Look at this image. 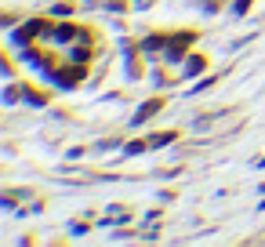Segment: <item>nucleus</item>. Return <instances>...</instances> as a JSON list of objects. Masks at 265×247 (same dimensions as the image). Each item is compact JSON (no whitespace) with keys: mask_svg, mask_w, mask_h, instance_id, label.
<instances>
[{"mask_svg":"<svg viewBox=\"0 0 265 247\" xmlns=\"http://www.w3.org/2000/svg\"><path fill=\"white\" fill-rule=\"evenodd\" d=\"M22 98H26L29 105H48V91H33V87H26V91H22Z\"/></svg>","mask_w":265,"mask_h":247,"instance_id":"obj_7","label":"nucleus"},{"mask_svg":"<svg viewBox=\"0 0 265 247\" xmlns=\"http://www.w3.org/2000/svg\"><path fill=\"white\" fill-rule=\"evenodd\" d=\"M69 11H73L69 4H55V8H51V15H55V19H58V15H69Z\"/></svg>","mask_w":265,"mask_h":247,"instance_id":"obj_11","label":"nucleus"},{"mask_svg":"<svg viewBox=\"0 0 265 247\" xmlns=\"http://www.w3.org/2000/svg\"><path fill=\"white\" fill-rule=\"evenodd\" d=\"M19 95H22V91H19V87H15V84H11V87L4 91V102H8V105H11V102H19Z\"/></svg>","mask_w":265,"mask_h":247,"instance_id":"obj_9","label":"nucleus"},{"mask_svg":"<svg viewBox=\"0 0 265 247\" xmlns=\"http://www.w3.org/2000/svg\"><path fill=\"white\" fill-rule=\"evenodd\" d=\"M44 29H48V22H44V19H29V22H22V29H15V33H11V40L22 44V48H29L37 37H44Z\"/></svg>","mask_w":265,"mask_h":247,"instance_id":"obj_2","label":"nucleus"},{"mask_svg":"<svg viewBox=\"0 0 265 247\" xmlns=\"http://www.w3.org/2000/svg\"><path fill=\"white\" fill-rule=\"evenodd\" d=\"M247 8H251V0H236V4H232V15H247Z\"/></svg>","mask_w":265,"mask_h":247,"instance_id":"obj_10","label":"nucleus"},{"mask_svg":"<svg viewBox=\"0 0 265 247\" xmlns=\"http://www.w3.org/2000/svg\"><path fill=\"white\" fill-rule=\"evenodd\" d=\"M135 4H138V8H142V4H146V8H149V4H153V0H135Z\"/></svg>","mask_w":265,"mask_h":247,"instance_id":"obj_12","label":"nucleus"},{"mask_svg":"<svg viewBox=\"0 0 265 247\" xmlns=\"http://www.w3.org/2000/svg\"><path fill=\"white\" fill-rule=\"evenodd\" d=\"M196 44V33H175L167 40V51H164V58L167 62H182L185 55H189V48Z\"/></svg>","mask_w":265,"mask_h":247,"instance_id":"obj_1","label":"nucleus"},{"mask_svg":"<svg viewBox=\"0 0 265 247\" xmlns=\"http://www.w3.org/2000/svg\"><path fill=\"white\" fill-rule=\"evenodd\" d=\"M87 76V66H80V62H73V69H51V80L58 87H76Z\"/></svg>","mask_w":265,"mask_h":247,"instance_id":"obj_3","label":"nucleus"},{"mask_svg":"<svg viewBox=\"0 0 265 247\" xmlns=\"http://www.w3.org/2000/svg\"><path fill=\"white\" fill-rule=\"evenodd\" d=\"M149 142H153V149H160V146H167V142H178V131H160V135H153Z\"/></svg>","mask_w":265,"mask_h":247,"instance_id":"obj_8","label":"nucleus"},{"mask_svg":"<svg viewBox=\"0 0 265 247\" xmlns=\"http://www.w3.org/2000/svg\"><path fill=\"white\" fill-rule=\"evenodd\" d=\"M167 40H171V37H146V40H142V55H157V51H167Z\"/></svg>","mask_w":265,"mask_h":247,"instance_id":"obj_6","label":"nucleus"},{"mask_svg":"<svg viewBox=\"0 0 265 247\" xmlns=\"http://www.w3.org/2000/svg\"><path fill=\"white\" fill-rule=\"evenodd\" d=\"M164 105H167V98H149V102H142V105H138V113H135V124H146L149 116H157Z\"/></svg>","mask_w":265,"mask_h":247,"instance_id":"obj_4","label":"nucleus"},{"mask_svg":"<svg viewBox=\"0 0 265 247\" xmlns=\"http://www.w3.org/2000/svg\"><path fill=\"white\" fill-rule=\"evenodd\" d=\"M207 69V55H200V51H189V58H185V69L182 76H196V73H204Z\"/></svg>","mask_w":265,"mask_h":247,"instance_id":"obj_5","label":"nucleus"}]
</instances>
